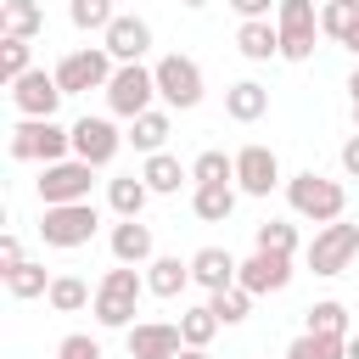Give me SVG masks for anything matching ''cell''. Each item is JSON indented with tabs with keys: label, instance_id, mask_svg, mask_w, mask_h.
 Returning a JSON list of instances; mask_svg holds the SVG:
<instances>
[{
	"label": "cell",
	"instance_id": "obj_1",
	"mask_svg": "<svg viewBox=\"0 0 359 359\" xmlns=\"http://www.w3.org/2000/svg\"><path fill=\"white\" fill-rule=\"evenodd\" d=\"M140 292H146V275H135L129 264H118V269L101 275L90 309H95V320H101L107 331H129V325H135V309H140Z\"/></svg>",
	"mask_w": 359,
	"mask_h": 359
},
{
	"label": "cell",
	"instance_id": "obj_2",
	"mask_svg": "<svg viewBox=\"0 0 359 359\" xmlns=\"http://www.w3.org/2000/svg\"><path fill=\"white\" fill-rule=\"evenodd\" d=\"M286 202H292V213H297V219L337 224V219H342V208H348V191H342L337 180H325V174L303 168V174H292V180H286Z\"/></svg>",
	"mask_w": 359,
	"mask_h": 359
},
{
	"label": "cell",
	"instance_id": "obj_3",
	"mask_svg": "<svg viewBox=\"0 0 359 359\" xmlns=\"http://www.w3.org/2000/svg\"><path fill=\"white\" fill-rule=\"evenodd\" d=\"M67 151H73V129H62L56 118H22L17 129H11V157L17 163H67Z\"/></svg>",
	"mask_w": 359,
	"mask_h": 359
},
{
	"label": "cell",
	"instance_id": "obj_4",
	"mask_svg": "<svg viewBox=\"0 0 359 359\" xmlns=\"http://www.w3.org/2000/svg\"><path fill=\"white\" fill-rule=\"evenodd\" d=\"M112 56H107V45H84V50H67L62 62H56V84H62V95H84V90H107L112 84Z\"/></svg>",
	"mask_w": 359,
	"mask_h": 359
},
{
	"label": "cell",
	"instance_id": "obj_5",
	"mask_svg": "<svg viewBox=\"0 0 359 359\" xmlns=\"http://www.w3.org/2000/svg\"><path fill=\"white\" fill-rule=\"evenodd\" d=\"M90 185H95V168H90V163H79V157H67V163H45V168H39V180H34V191H39V202H45V208L90 202Z\"/></svg>",
	"mask_w": 359,
	"mask_h": 359
},
{
	"label": "cell",
	"instance_id": "obj_6",
	"mask_svg": "<svg viewBox=\"0 0 359 359\" xmlns=\"http://www.w3.org/2000/svg\"><path fill=\"white\" fill-rule=\"evenodd\" d=\"M101 230L95 202H67V208H45L39 213V241L45 247H84Z\"/></svg>",
	"mask_w": 359,
	"mask_h": 359
},
{
	"label": "cell",
	"instance_id": "obj_7",
	"mask_svg": "<svg viewBox=\"0 0 359 359\" xmlns=\"http://www.w3.org/2000/svg\"><path fill=\"white\" fill-rule=\"evenodd\" d=\"M303 258H309V269H314V275H342V269L359 258V224H348V219L320 224Z\"/></svg>",
	"mask_w": 359,
	"mask_h": 359
},
{
	"label": "cell",
	"instance_id": "obj_8",
	"mask_svg": "<svg viewBox=\"0 0 359 359\" xmlns=\"http://www.w3.org/2000/svg\"><path fill=\"white\" fill-rule=\"evenodd\" d=\"M157 95H163V107H180V112H191L196 101H202V67L191 62V56H180V50H168V56H157Z\"/></svg>",
	"mask_w": 359,
	"mask_h": 359
},
{
	"label": "cell",
	"instance_id": "obj_9",
	"mask_svg": "<svg viewBox=\"0 0 359 359\" xmlns=\"http://www.w3.org/2000/svg\"><path fill=\"white\" fill-rule=\"evenodd\" d=\"M151 95H157V73L146 67V62H129V67H118L112 73V84H107V107L118 112V118H140V112H151Z\"/></svg>",
	"mask_w": 359,
	"mask_h": 359
},
{
	"label": "cell",
	"instance_id": "obj_10",
	"mask_svg": "<svg viewBox=\"0 0 359 359\" xmlns=\"http://www.w3.org/2000/svg\"><path fill=\"white\" fill-rule=\"evenodd\" d=\"M275 28H280V56H286V62H309V56H314V34H320L314 0H280Z\"/></svg>",
	"mask_w": 359,
	"mask_h": 359
},
{
	"label": "cell",
	"instance_id": "obj_11",
	"mask_svg": "<svg viewBox=\"0 0 359 359\" xmlns=\"http://www.w3.org/2000/svg\"><path fill=\"white\" fill-rule=\"evenodd\" d=\"M123 140H129V135H118L112 118H90V112H84V118L73 123V157L90 163V168H107V163L123 151Z\"/></svg>",
	"mask_w": 359,
	"mask_h": 359
},
{
	"label": "cell",
	"instance_id": "obj_12",
	"mask_svg": "<svg viewBox=\"0 0 359 359\" xmlns=\"http://www.w3.org/2000/svg\"><path fill=\"white\" fill-rule=\"evenodd\" d=\"M11 107H17L22 118H56V107H62V84H56V73H45V67L22 73V79L11 84Z\"/></svg>",
	"mask_w": 359,
	"mask_h": 359
},
{
	"label": "cell",
	"instance_id": "obj_13",
	"mask_svg": "<svg viewBox=\"0 0 359 359\" xmlns=\"http://www.w3.org/2000/svg\"><path fill=\"white\" fill-rule=\"evenodd\" d=\"M101 45H107V56H112L118 67H129V62H140V56L151 50V28H146V17L118 11V17H112V28L101 34Z\"/></svg>",
	"mask_w": 359,
	"mask_h": 359
},
{
	"label": "cell",
	"instance_id": "obj_14",
	"mask_svg": "<svg viewBox=\"0 0 359 359\" xmlns=\"http://www.w3.org/2000/svg\"><path fill=\"white\" fill-rule=\"evenodd\" d=\"M236 185L247 191V196H269L275 185H280V157L269 151V146H241L236 151Z\"/></svg>",
	"mask_w": 359,
	"mask_h": 359
},
{
	"label": "cell",
	"instance_id": "obj_15",
	"mask_svg": "<svg viewBox=\"0 0 359 359\" xmlns=\"http://www.w3.org/2000/svg\"><path fill=\"white\" fill-rule=\"evenodd\" d=\"M236 286H247L252 297H264V292H286V286H292V258H286V252H252V258L241 264Z\"/></svg>",
	"mask_w": 359,
	"mask_h": 359
},
{
	"label": "cell",
	"instance_id": "obj_16",
	"mask_svg": "<svg viewBox=\"0 0 359 359\" xmlns=\"http://www.w3.org/2000/svg\"><path fill=\"white\" fill-rule=\"evenodd\" d=\"M180 348H185V337H180V325H168V320H140V325H129V359H180Z\"/></svg>",
	"mask_w": 359,
	"mask_h": 359
},
{
	"label": "cell",
	"instance_id": "obj_17",
	"mask_svg": "<svg viewBox=\"0 0 359 359\" xmlns=\"http://www.w3.org/2000/svg\"><path fill=\"white\" fill-rule=\"evenodd\" d=\"M107 247H112V264H129V269L157 258L151 224H140V219H118V224H112V236H107Z\"/></svg>",
	"mask_w": 359,
	"mask_h": 359
},
{
	"label": "cell",
	"instance_id": "obj_18",
	"mask_svg": "<svg viewBox=\"0 0 359 359\" xmlns=\"http://www.w3.org/2000/svg\"><path fill=\"white\" fill-rule=\"evenodd\" d=\"M236 275H241V264H236L224 247H202V252H191V280H196V286L224 292V286H236Z\"/></svg>",
	"mask_w": 359,
	"mask_h": 359
},
{
	"label": "cell",
	"instance_id": "obj_19",
	"mask_svg": "<svg viewBox=\"0 0 359 359\" xmlns=\"http://www.w3.org/2000/svg\"><path fill=\"white\" fill-rule=\"evenodd\" d=\"M185 286H191V258L157 252V258L146 264V292H157V297H180Z\"/></svg>",
	"mask_w": 359,
	"mask_h": 359
},
{
	"label": "cell",
	"instance_id": "obj_20",
	"mask_svg": "<svg viewBox=\"0 0 359 359\" xmlns=\"http://www.w3.org/2000/svg\"><path fill=\"white\" fill-rule=\"evenodd\" d=\"M224 112H230L236 123H258V118L269 112V90H264L258 79H241V84L224 90Z\"/></svg>",
	"mask_w": 359,
	"mask_h": 359
},
{
	"label": "cell",
	"instance_id": "obj_21",
	"mask_svg": "<svg viewBox=\"0 0 359 359\" xmlns=\"http://www.w3.org/2000/svg\"><path fill=\"white\" fill-rule=\"evenodd\" d=\"M236 50L247 56V62H269V56H280V28L264 17V22H241L236 28Z\"/></svg>",
	"mask_w": 359,
	"mask_h": 359
},
{
	"label": "cell",
	"instance_id": "obj_22",
	"mask_svg": "<svg viewBox=\"0 0 359 359\" xmlns=\"http://www.w3.org/2000/svg\"><path fill=\"white\" fill-rule=\"evenodd\" d=\"M140 180L151 185V196H174L180 180H191V168H185L180 157H168V151H151V157L140 163Z\"/></svg>",
	"mask_w": 359,
	"mask_h": 359
},
{
	"label": "cell",
	"instance_id": "obj_23",
	"mask_svg": "<svg viewBox=\"0 0 359 359\" xmlns=\"http://www.w3.org/2000/svg\"><path fill=\"white\" fill-rule=\"evenodd\" d=\"M146 196H151V185H146L140 174H118V180H107V202H112L118 219H140Z\"/></svg>",
	"mask_w": 359,
	"mask_h": 359
},
{
	"label": "cell",
	"instance_id": "obj_24",
	"mask_svg": "<svg viewBox=\"0 0 359 359\" xmlns=\"http://www.w3.org/2000/svg\"><path fill=\"white\" fill-rule=\"evenodd\" d=\"M191 213L202 224H224L236 213V185H196L191 191Z\"/></svg>",
	"mask_w": 359,
	"mask_h": 359
},
{
	"label": "cell",
	"instance_id": "obj_25",
	"mask_svg": "<svg viewBox=\"0 0 359 359\" xmlns=\"http://www.w3.org/2000/svg\"><path fill=\"white\" fill-rule=\"evenodd\" d=\"M168 135H174V123H168V112H163V107H151V112H140V118L129 123V146H135V151H146V157H151V151H163V140H168Z\"/></svg>",
	"mask_w": 359,
	"mask_h": 359
},
{
	"label": "cell",
	"instance_id": "obj_26",
	"mask_svg": "<svg viewBox=\"0 0 359 359\" xmlns=\"http://www.w3.org/2000/svg\"><path fill=\"white\" fill-rule=\"evenodd\" d=\"M0 28H6V39H34V34L45 28V11H39V0H6V11H0Z\"/></svg>",
	"mask_w": 359,
	"mask_h": 359
},
{
	"label": "cell",
	"instance_id": "obj_27",
	"mask_svg": "<svg viewBox=\"0 0 359 359\" xmlns=\"http://www.w3.org/2000/svg\"><path fill=\"white\" fill-rule=\"evenodd\" d=\"M252 252H297V224H286V219H264L258 230H252Z\"/></svg>",
	"mask_w": 359,
	"mask_h": 359
},
{
	"label": "cell",
	"instance_id": "obj_28",
	"mask_svg": "<svg viewBox=\"0 0 359 359\" xmlns=\"http://www.w3.org/2000/svg\"><path fill=\"white\" fill-rule=\"evenodd\" d=\"M50 280H56V275H45V264H17V269L6 275V292H11L17 303H28V297H45Z\"/></svg>",
	"mask_w": 359,
	"mask_h": 359
},
{
	"label": "cell",
	"instance_id": "obj_29",
	"mask_svg": "<svg viewBox=\"0 0 359 359\" xmlns=\"http://www.w3.org/2000/svg\"><path fill=\"white\" fill-rule=\"evenodd\" d=\"M45 297H50V309H56V314H79L84 303H95V292H90V286H84L79 275H56Z\"/></svg>",
	"mask_w": 359,
	"mask_h": 359
},
{
	"label": "cell",
	"instance_id": "obj_30",
	"mask_svg": "<svg viewBox=\"0 0 359 359\" xmlns=\"http://www.w3.org/2000/svg\"><path fill=\"white\" fill-rule=\"evenodd\" d=\"M208 309L219 314V325H241L252 314V292L247 286H224V292H208Z\"/></svg>",
	"mask_w": 359,
	"mask_h": 359
},
{
	"label": "cell",
	"instance_id": "obj_31",
	"mask_svg": "<svg viewBox=\"0 0 359 359\" xmlns=\"http://www.w3.org/2000/svg\"><path fill=\"white\" fill-rule=\"evenodd\" d=\"M309 331H314V337H337V342H348V309H342L337 297H320V303L309 309Z\"/></svg>",
	"mask_w": 359,
	"mask_h": 359
},
{
	"label": "cell",
	"instance_id": "obj_32",
	"mask_svg": "<svg viewBox=\"0 0 359 359\" xmlns=\"http://www.w3.org/2000/svg\"><path fill=\"white\" fill-rule=\"evenodd\" d=\"M180 337H185V348H208L213 337H219V314L202 303V309H185L180 314Z\"/></svg>",
	"mask_w": 359,
	"mask_h": 359
},
{
	"label": "cell",
	"instance_id": "obj_33",
	"mask_svg": "<svg viewBox=\"0 0 359 359\" xmlns=\"http://www.w3.org/2000/svg\"><path fill=\"white\" fill-rule=\"evenodd\" d=\"M22 73H34V39H0V79L17 84Z\"/></svg>",
	"mask_w": 359,
	"mask_h": 359
},
{
	"label": "cell",
	"instance_id": "obj_34",
	"mask_svg": "<svg viewBox=\"0 0 359 359\" xmlns=\"http://www.w3.org/2000/svg\"><path fill=\"white\" fill-rule=\"evenodd\" d=\"M191 180H196V185H236V157H224V151H202V157L191 163Z\"/></svg>",
	"mask_w": 359,
	"mask_h": 359
},
{
	"label": "cell",
	"instance_id": "obj_35",
	"mask_svg": "<svg viewBox=\"0 0 359 359\" xmlns=\"http://www.w3.org/2000/svg\"><path fill=\"white\" fill-rule=\"evenodd\" d=\"M353 28H359V11H353V6H342V0H325V6H320V34H331L337 45H348Z\"/></svg>",
	"mask_w": 359,
	"mask_h": 359
},
{
	"label": "cell",
	"instance_id": "obj_36",
	"mask_svg": "<svg viewBox=\"0 0 359 359\" xmlns=\"http://www.w3.org/2000/svg\"><path fill=\"white\" fill-rule=\"evenodd\" d=\"M67 17H73V28H84V34H90V28L107 34L118 11H112V0H67Z\"/></svg>",
	"mask_w": 359,
	"mask_h": 359
},
{
	"label": "cell",
	"instance_id": "obj_37",
	"mask_svg": "<svg viewBox=\"0 0 359 359\" xmlns=\"http://www.w3.org/2000/svg\"><path fill=\"white\" fill-rule=\"evenodd\" d=\"M286 359H348V348H342L337 337H314V331H303V337L286 348Z\"/></svg>",
	"mask_w": 359,
	"mask_h": 359
},
{
	"label": "cell",
	"instance_id": "obj_38",
	"mask_svg": "<svg viewBox=\"0 0 359 359\" xmlns=\"http://www.w3.org/2000/svg\"><path fill=\"white\" fill-rule=\"evenodd\" d=\"M56 359H101V342H95V337H84V331H73V337H62Z\"/></svg>",
	"mask_w": 359,
	"mask_h": 359
},
{
	"label": "cell",
	"instance_id": "obj_39",
	"mask_svg": "<svg viewBox=\"0 0 359 359\" xmlns=\"http://www.w3.org/2000/svg\"><path fill=\"white\" fill-rule=\"evenodd\" d=\"M236 11H241V22H264L269 11H280V0H230Z\"/></svg>",
	"mask_w": 359,
	"mask_h": 359
},
{
	"label": "cell",
	"instance_id": "obj_40",
	"mask_svg": "<svg viewBox=\"0 0 359 359\" xmlns=\"http://www.w3.org/2000/svg\"><path fill=\"white\" fill-rule=\"evenodd\" d=\"M17 264H28V258H22V241H17V236H0V275H11Z\"/></svg>",
	"mask_w": 359,
	"mask_h": 359
},
{
	"label": "cell",
	"instance_id": "obj_41",
	"mask_svg": "<svg viewBox=\"0 0 359 359\" xmlns=\"http://www.w3.org/2000/svg\"><path fill=\"white\" fill-rule=\"evenodd\" d=\"M342 168H348V174L359 180V129H353V135L342 140Z\"/></svg>",
	"mask_w": 359,
	"mask_h": 359
},
{
	"label": "cell",
	"instance_id": "obj_42",
	"mask_svg": "<svg viewBox=\"0 0 359 359\" xmlns=\"http://www.w3.org/2000/svg\"><path fill=\"white\" fill-rule=\"evenodd\" d=\"M348 95H353V101H359V67H353V73H348Z\"/></svg>",
	"mask_w": 359,
	"mask_h": 359
},
{
	"label": "cell",
	"instance_id": "obj_43",
	"mask_svg": "<svg viewBox=\"0 0 359 359\" xmlns=\"http://www.w3.org/2000/svg\"><path fill=\"white\" fill-rule=\"evenodd\" d=\"M180 359H208V348H180Z\"/></svg>",
	"mask_w": 359,
	"mask_h": 359
},
{
	"label": "cell",
	"instance_id": "obj_44",
	"mask_svg": "<svg viewBox=\"0 0 359 359\" xmlns=\"http://www.w3.org/2000/svg\"><path fill=\"white\" fill-rule=\"evenodd\" d=\"M342 348H348V359H359V337H348V342H342Z\"/></svg>",
	"mask_w": 359,
	"mask_h": 359
},
{
	"label": "cell",
	"instance_id": "obj_45",
	"mask_svg": "<svg viewBox=\"0 0 359 359\" xmlns=\"http://www.w3.org/2000/svg\"><path fill=\"white\" fill-rule=\"evenodd\" d=\"M348 50H353V56H359V28H353V39H348Z\"/></svg>",
	"mask_w": 359,
	"mask_h": 359
},
{
	"label": "cell",
	"instance_id": "obj_46",
	"mask_svg": "<svg viewBox=\"0 0 359 359\" xmlns=\"http://www.w3.org/2000/svg\"><path fill=\"white\" fill-rule=\"evenodd\" d=\"M180 6H191V11H196V6H208V0H180Z\"/></svg>",
	"mask_w": 359,
	"mask_h": 359
},
{
	"label": "cell",
	"instance_id": "obj_47",
	"mask_svg": "<svg viewBox=\"0 0 359 359\" xmlns=\"http://www.w3.org/2000/svg\"><path fill=\"white\" fill-rule=\"evenodd\" d=\"M353 129H359V101H353Z\"/></svg>",
	"mask_w": 359,
	"mask_h": 359
},
{
	"label": "cell",
	"instance_id": "obj_48",
	"mask_svg": "<svg viewBox=\"0 0 359 359\" xmlns=\"http://www.w3.org/2000/svg\"><path fill=\"white\" fill-rule=\"evenodd\" d=\"M342 6H353V11H359V0H342Z\"/></svg>",
	"mask_w": 359,
	"mask_h": 359
}]
</instances>
